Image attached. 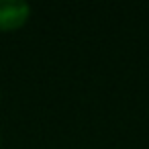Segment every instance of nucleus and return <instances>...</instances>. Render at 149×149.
Returning <instances> with one entry per match:
<instances>
[{
  "mask_svg": "<svg viewBox=\"0 0 149 149\" xmlns=\"http://www.w3.org/2000/svg\"><path fill=\"white\" fill-rule=\"evenodd\" d=\"M31 8L23 0H0V31H13L27 23Z\"/></svg>",
  "mask_w": 149,
  "mask_h": 149,
  "instance_id": "obj_1",
  "label": "nucleus"
}]
</instances>
